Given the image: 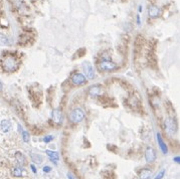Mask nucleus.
I'll return each instance as SVG.
<instances>
[{
    "mask_svg": "<svg viewBox=\"0 0 180 179\" xmlns=\"http://www.w3.org/2000/svg\"><path fill=\"white\" fill-rule=\"evenodd\" d=\"M3 68L6 72H14L17 68H18V62L16 60V59L12 55H7V57H4L3 59Z\"/></svg>",
    "mask_w": 180,
    "mask_h": 179,
    "instance_id": "1",
    "label": "nucleus"
},
{
    "mask_svg": "<svg viewBox=\"0 0 180 179\" xmlns=\"http://www.w3.org/2000/svg\"><path fill=\"white\" fill-rule=\"evenodd\" d=\"M165 131L168 135L174 136L177 132V124L176 121L173 118H168L165 120Z\"/></svg>",
    "mask_w": 180,
    "mask_h": 179,
    "instance_id": "2",
    "label": "nucleus"
},
{
    "mask_svg": "<svg viewBox=\"0 0 180 179\" xmlns=\"http://www.w3.org/2000/svg\"><path fill=\"white\" fill-rule=\"evenodd\" d=\"M85 118V112L81 108H76L72 111V113L70 114V120L72 123L77 124V123L82 122Z\"/></svg>",
    "mask_w": 180,
    "mask_h": 179,
    "instance_id": "3",
    "label": "nucleus"
},
{
    "mask_svg": "<svg viewBox=\"0 0 180 179\" xmlns=\"http://www.w3.org/2000/svg\"><path fill=\"white\" fill-rule=\"evenodd\" d=\"M99 68L101 70H105V72H111L117 68V64L110 60H103L99 64Z\"/></svg>",
    "mask_w": 180,
    "mask_h": 179,
    "instance_id": "4",
    "label": "nucleus"
},
{
    "mask_svg": "<svg viewBox=\"0 0 180 179\" xmlns=\"http://www.w3.org/2000/svg\"><path fill=\"white\" fill-rule=\"evenodd\" d=\"M88 94L92 97H99L104 94V90H103V87L101 85H93L89 88Z\"/></svg>",
    "mask_w": 180,
    "mask_h": 179,
    "instance_id": "5",
    "label": "nucleus"
},
{
    "mask_svg": "<svg viewBox=\"0 0 180 179\" xmlns=\"http://www.w3.org/2000/svg\"><path fill=\"white\" fill-rule=\"evenodd\" d=\"M70 81H72V83L74 84V86H82L87 82V79H86V77L83 74L76 73V74H74L72 75Z\"/></svg>",
    "mask_w": 180,
    "mask_h": 179,
    "instance_id": "6",
    "label": "nucleus"
},
{
    "mask_svg": "<svg viewBox=\"0 0 180 179\" xmlns=\"http://www.w3.org/2000/svg\"><path fill=\"white\" fill-rule=\"evenodd\" d=\"M83 70L85 72V75L87 77V79H93L95 77V70H94V68L90 62H83Z\"/></svg>",
    "mask_w": 180,
    "mask_h": 179,
    "instance_id": "7",
    "label": "nucleus"
},
{
    "mask_svg": "<svg viewBox=\"0 0 180 179\" xmlns=\"http://www.w3.org/2000/svg\"><path fill=\"white\" fill-rule=\"evenodd\" d=\"M155 159H156L155 150L151 147H148L146 152H145V160H146L148 163H151V162H153V161H155Z\"/></svg>",
    "mask_w": 180,
    "mask_h": 179,
    "instance_id": "8",
    "label": "nucleus"
},
{
    "mask_svg": "<svg viewBox=\"0 0 180 179\" xmlns=\"http://www.w3.org/2000/svg\"><path fill=\"white\" fill-rule=\"evenodd\" d=\"M51 117H52V121L54 123H57V124L61 123V121H63V113H61V109H54L53 110Z\"/></svg>",
    "mask_w": 180,
    "mask_h": 179,
    "instance_id": "9",
    "label": "nucleus"
},
{
    "mask_svg": "<svg viewBox=\"0 0 180 179\" xmlns=\"http://www.w3.org/2000/svg\"><path fill=\"white\" fill-rule=\"evenodd\" d=\"M148 14L151 18H156L160 15V9L155 5H151L148 8Z\"/></svg>",
    "mask_w": 180,
    "mask_h": 179,
    "instance_id": "10",
    "label": "nucleus"
},
{
    "mask_svg": "<svg viewBox=\"0 0 180 179\" xmlns=\"http://www.w3.org/2000/svg\"><path fill=\"white\" fill-rule=\"evenodd\" d=\"M0 128H1V130L3 132H9L12 128L11 122L9 120H2L1 123H0Z\"/></svg>",
    "mask_w": 180,
    "mask_h": 179,
    "instance_id": "11",
    "label": "nucleus"
},
{
    "mask_svg": "<svg viewBox=\"0 0 180 179\" xmlns=\"http://www.w3.org/2000/svg\"><path fill=\"white\" fill-rule=\"evenodd\" d=\"M157 142H158V144H159V147H160V149H161L162 153H163V154H167L168 148H167V145L164 143L163 139H162L161 135H160L159 133H157Z\"/></svg>",
    "mask_w": 180,
    "mask_h": 179,
    "instance_id": "12",
    "label": "nucleus"
},
{
    "mask_svg": "<svg viewBox=\"0 0 180 179\" xmlns=\"http://www.w3.org/2000/svg\"><path fill=\"white\" fill-rule=\"evenodd\" d=\"M152 175V171L149 168H144L139 172V177L140 179H149Z\"/></svg>",
    "mask_w": 180,
    "mask_h": 179,
    "instance_id": "13",
    "label": "nucleus"
},
{
    "mask_svg": "<svg viewBox=\"0 0 180 179\" xmlns=\"http://www.w3.org/2000/svg\"><path fill=\"white\" fill-rule=\"evenodd\" d=\"M11 174L14 177H20L23 174V168L21 166H14L11 169Z\"/></svg>",
    "mask_w": 180,
    "mask_h": 179,
    "instance_id": "14",
    "label": "nucleus"
},
{
    "mask_svg": "<svg viewBox=\"0 0 180 179\" xmlns=\"http://www.w3.org/2000/svg\"><path fill=\"white\" fill-rule=\"evenodd\" d=\"M15 158H16V161L18 162L19 165H25L26 164V159H25L24 155H23L22 153L16 152L15 153Z\"/></svg>",
    "mask_w": 180,
    "mask_h": 179,
    "instance_id": "15",
    "label": "nucleus"
},
{
    "mask_svg": "<svg viewBox=\"0 0 180 179\" xmlns=\"http://www.w3.org/2000/svg\"><path fill=\"white\" fill-rule=\"evenodd\" d=\"M46 154L48 155V157H49V158H50V160L52 161L53 163H55V164H57V161H59V159L57 152H52V151L46 150Z\"/></svg>",
    "mask_w": 180,
    "mask_h": 179,
    "instance_id": "16",
    "label": "nucleus"
},
{
    "mask_svg": "<svg viewBox=\"0 0 180 179\" xmlns=\"http://www.w3.org/2000/svg\"><path fill=\"white\" fill-rule=\"evenodd\" d=\"M9 44V40H8V37L4 34L0 33V45L1 46H5V45Z\"/></svg>",
    "mask_w": 180,
    "mask_h": 179,
    "instance_id": "17",
    "label": "nucleus"
},
{
    "mask_svg": "<svg viewBox=\"0 0 180 179\" xmlns=\"http://www.w3.org/2000/svg\"><path fill=\"white\" fill-rule=\"evenodd\" d=\"M18 128L20 129V132H21V135H22V139H23V141H24L25 143H27V142L29 141V134L26 132V131H24V130H22V129H21V126H20V125H19V126H18Z\"/></svg>",
    "mask_w": 180,
    "mask_h": 179,
    "instance_id": "18",
    "label": "nucleus"
},
{
    "mask_svg": "<svg viewBox=\"0 0 180 179\" xmlns=\"http://www.w3.org/2000/svg\"><path fill=\"white\" fill-rule=\"evenodd\" d=\"M32 159H33V161L35 163H41L42 162V157L40 156V155H35V154H33L32 155Z\"/></svg>",
    "mask_w": 180,
    "mask_h": 179,
    "instance_id": "19",
    "label": "nucleus"
},
{
    "mask_svg": "<svg viewBox=\"0 0 180 179\" xmlns=\"http://www.w3.org/2000/svg\"><path fill=\"white\" fill-rule=\"evenodd\" d=\"M164 175H165V170L162 169L161 171H160L159 173H158L157 175H156V177L154 178V179H162V178L164 177Z\"/></svg>",
    "mask_w": 180,
    "mask_h": 179,
    "instance_id": "20",
    "label": "nucleus"
},
{
    "mask_svg": "<svg viewBox=\"0 0 180 179\" xmlns=\"http://www.w3.org/2000/svg\"><path fill=\"white\" fill-rule=\"evenodd\" d=\"M52 140H53V137H52V136H46V137L43 139V141L46 142V143H48V142L52 141Z\"/></svg>",
    "mask_w": 180,
    "mask_h": 179,
    "instance_id": "21",
    "label": "nucleus"
},
{
    "mask_svg": "<svg viewBox=\"0 0 180 179\" xmlns=\"http://www.w3.org/2000/svg\"><path fill=\"white\" fill-rule=\"evenodd\" d=\"M51 171V167L49 166H44L43 167V172H50Z\"/></svg>",
    "mask_w": 180,
    "mask_h": 179,
    "instance_id": "22",
    "label": "nucleus"
},
{
    "mask_svg": "<svg viewBox=\"0 0 180 179\" xmlns=\"http://www.w3.org/2000/svg\"><path fill=\"white\" fill-rule=\"evenodd\" d=\"M137 24H141V21H140V15H137Z\"/></svg>",
    "mask_w": 180,
    "mask_h": 179,
    "instance_id": "23",
    "label": "nucleus"
},
{
    "mask_svg": "<svg viewBox=\"0 0 180 179\" xmlns=\"http://www.w3.org/2000/svg\"><path fill=\"white\" fill-rule=\"evenodd\" d=\"M68 179H76V178H74V176H72L70 173H68Z\"/></svg>",
    "mask_w": 180,
    "mask_h": 179,
    "instance_id": "24",
    "label": "nucleus"
},
{
    "mask_svg": "<svg viewBox=\"0 0 180 179\" xmlns=\"http://www.w3.org/2000/svg\"><path fill=\"white\" fill-rule=\"evenodd\" d=\"M30 167H31V169H32L33 173H35V172H36V169H35V166H34V165H31V166H30Z\"/></svg>",
    "mask_w": 180,
    "mask_h": 179,
    "instance_id": "25",
    "label": "nucleus"
},
{
    "mask_svg": "<svg viewBox=\"0 0 180 179\" xmlns=\"http://www.w3.org/2000/svg\"><path fill=\"white\" fill-rule=\"evenodd\" d=\"M179 160H180V158H179L178 156L175 157V158H174V161H176V163H179Z\"/></svg>",
    "mask_w": 180,
    "mask_h": 179,
    "instance_id": "26",
    "label": "nucleus"
},
{
    "mask_svg": "<svg viewBox=\"0 0 180 179\" xmlns=\"http://www.w3.org/2000/svg\"><path fill=\"white\" fill-rule=\"evenodd\" d=\"M141 11H142V6H139V12H141Z\"/></svg>",
    "mask_w": 180,
    "mask_h": 179,
    "instance_id": "27",
    "label": "nucleus"
},
{
    "mask_svg": "<svg viewBox=\"0 0 180 179\" xmlns=\"http://www.w3.org/2000/svg\"><path fill=\"white\" fill-rule=\"evenodd\" d=\"M2 90V84H1V82H0V91Z\"/></svg>",
    "mask_w": 180,
    "mask_h": 179,
    "instance_id": "28",
    "label": "nucleus"
}]
</instances>
